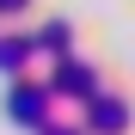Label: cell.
Listing matches in <instances>:
<instances>
[{
  "label": "cell",
  "mask_w": 135,
  "mask_h": 135,
  "mask_svg": "<svg viewBox=\"0 0 135 135\" xmlns=\"http://www.w3.org/2000/svg\"><path fill=\"white\" fill-rule=\"evenodd\" d=\"M6 117H12V123H31V129H43V123H49V86L12 80V92H6Z\"/></svg>",
  "instance_id": "cell-1"
},
{
  "label": "cell",
  "mask_w": 135,
  "mask_h": 135,
  "mask_svg": "<svg viewBox=\"0 0 135 135\" xmlns=\"http://www.w3.org/2000/svg\"><path fill=\"white\" fill-rule=\"evenodd\" d=\"M49 98H98V92H92V68L61 61V68H55V80H49Z\"/></svg>",
  "instance_id": "cell-2"
},
{
  "label": "cell",
  "mask_w": 135,
  "mask_h": 135,
  "mask_svg": "<svg viewBox=\"0 0 135 135\" xmlns=\"http://www.w3.org/2000/svg\"><path fill=\"white\" fill-rule=\"evenodd\" d=\"M31 49H37L31 37H18V31H6V37H0V74H18V68L31 61Z\"/></svg>",
  "instance_id": "cell-3"
},
{
  "label": "cell",
  "mask_w": 135,
  "mask_h": 135,
  "mask_svg": "<svg viewBox=\"0 0 135 135\" xmlns=\"http://www.w3.org/2000/svg\"><path fill=\"white\" fill-rule=\"evenodd\" d=\"M123 123H129V110H123V104H110V98L92 104V129H123Z\"/></svg>",
  "instance_id": "cell-4"
},
{
  "label": "cell",
  "mask_w": 135,
  "mask_h": 135,
  "mask_svg": "<svg viewBox=\"0 0 135 135\" xmlns=\"http://www.w3.org/2000/svg\"><path fill=\"white\" fill-rule=\"evenodd\" d=\"M37 49H49V55H68V25H43V37H31Z\"/></svg>",
  "instance_id": "cell-5"
},
{
  "label": "cell",
  "mask_w": 135,
  "mask_h": 135,
  "mask_svg": "<svg viewBox=\"0 0 135 135\" xmlns=\"http://www.w3.org/2000/svg\"><path fill=\"white\" fill-rule=\"evenodd\" d=\"M18 6H25V0H0V12H18Z\"/></svg>",
  "instance_id": "cell-6"
},
{
  "label": "cell",
  "mask_w": 135,
  "mask_h": 135,
  "mask_svg": "<svg viewBox=\"0 0 135 135\" xmlns=\"http://www.w3.org/2000/svg\"><path fill=\"white\" fill-rule=\"evenodd\" d=\"M49 135H80V129H49Z\"/></svg>",
  "instance_id": "cell-7"
}]
</instances>
